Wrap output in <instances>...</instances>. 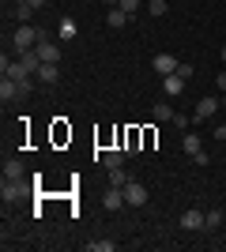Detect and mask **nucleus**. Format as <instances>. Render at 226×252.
Returning <instances> with one entry per match:
<instances>
[{"label":"nucleus","instance_id":"nucleus-1","mask_svg":"<svg viewBox=\"0 0 226 252\" xmlns=\"http://www.w3.org/2000/svg\"><path fill=\"white\" fill-rule=\"evenodd\" d=\"M38 42H42V31H38V27H31V23H19V27H15V34H11V49H15V53L34 49Z\"/></svg>","mask_w":226,"mask_h":252},{"label":"nucleus","instance_id":"nucleus-2","mask_svg":"<svg viewBox=\"0 0 226 252\" xmlns=\"http://www.w3.org/2000/svg\"><path fill=\"white\" fill-rule=\"evenodd\" d=\"M27 192H31V185H27L23 177H4V185H0V196H4V203H8V200H23Z\"/></svg>","mask_w":226,"mask_h":252},{"label":"nucleus","instance_id":"nucleus-3","mask_svg":"<svg viewBox=\"0 0 226 252\" xmlns=\"http://www.w3.org/2000/svg\"><path fill=\"white\" fill-rule=\"evenodd\" d=\"M125 203H129V207H143V203H147V185L129 181V185H125Z\"/></svg>","mask_w":226,"mask_h":252},{"label":"nucleus","instance_id":"nucleus-4","mask_svg":"<svg viewBox=\"0 0 226 252\" xmlns=\"http://www.w3.org/2000/svg\"><path fill=\"white\" fill-rule=\"evenodd\" d=\"M151 64H155V72H159V75H173V72H177V64H181V61H177L173 53H159V57H155V61H151Z\"/></svg>","mask_w":226,"mask_h":252},{"label":"nucleus","instance_id":"nucleus-5","mask_svg":"<svg viewBox=\"0 0 226 252\" xmlns=\"http://www.w3.org/2000/svg\"><path fill=\"white\" fill-rule=\"evenodd\" d=\"M102 207H106V211H121V207H129V203H125V189H113V185H109V192L102 196Z\"/></svg>","mask_w":226,"mask_h":252},{"label":"nucleus","instance_id":"nucleus-6","mask_svg":"<svg viewBox=\"0 0 226 252\" xmlns=\"http://www.w3.org/2000/svg\"><path fill=\"white\" fill-rule=\"evenodd\" d=\"M0 102H19V83L15 79H8V75H0Z\"/></svg>","mask_w":226,"mask_h":252},{"label":"nucleus","instance_id":"nucleus-7","mask_svg":"<svg viewBox=\"0 0 226 252\" xmlns=\"http://www.w3.org/2000/svg\"><path fill=\"white\" fill-rule=\"evenodd\" d=\"M185 83H189V79H181V75H177V72H173V75H162V91H166V94H170V98L185 94Z\"/></svg>","mask_w":226,"mask_h":252},{"label":"nucleus","instance_id":"nucleus-8","mask_svg":"<svg viewBox=\"0 0 226 252\" xmlns=\"http://www.w3.org/2000/svg\"><path fill=\"white\" fill-rule=\"evenodd\" d=\"M38 57H42V64H57L61 61V45L57 42H38Z\"/></svg>","mask_w":226,"mask_h":252},{"label":"nucleus","instance_id":"nucleus-9","mask_svg":"<svg viewBox=\"0 0 226 252\" xmlns=\"http://www.w3.org/2000/svg\"><path fill=\"white\" fill-rule=\"evenodd\" d=\"M219 113V98H200L196 102V121H207V117Z\"/></svg>","mask_w":226,"mask_h":252},{"label":"nucleus","instance_id":"nucleus-10","mask_svg":"<svg viewBox=\"0 0 226 252\" xmlns=\"http://www.w3.org/2000/svg\"><path fill=\"white\" fill-rule=\"evenodd\" d=\"M181 230H204V211H185L181 215Z\"/></svg>","mask_w":226,"mask_h":252},{"label":"nucleus","instance_id":"nucleus-11","mask_svg":"<svg viewBox=\"0 0 226 252\" xmlns=\"http://www.w3.org/2000/svg\"><path fill=\"white\" fill-rule=\"evenodd\" d=\"M57 79H61V68H57V64H42V68H38V83L53 87Z\"/></svg>","mask_w":226,"mask_h":252},{"label":"nucleus","instance_id":"nucleus-12","mask_svg":"<svg viewBox=\"0 0 226 252\" xmlns=\"http://www.w3.org/2000/svg\"><path fill=\"white\" fill-rule=\"evenodd\" d=\"M75 34H79V27H75V23L68 19V15H65L61 23H57V38H61V42H72Z\"/></svg>","mask_w":226,"mask_h":252},{"label":"nucleus","instance_id":"nucleus-13","mask_svg":"<svg viewBox=\"0 0 226 252\" xmlns=\"http://www.w3.org/2000/svg\"><path fill=\"white\" fill-rule=\"evenodd\" d=\"M27 166H23V158H4V177H23Z\"/></svg>","mask_w":226,"mask_h":252},{"label":"nucleus","instance_id":"nucleus-14","mask_svg":"<svg viewBox=\"0 0 226 252\" xmlns=\"http://www.w3.org/2000/svg\"><path fill=\"white\" fill-rule=\"evenodd\" d=\"M132 19V15H129V11H125V8H109V27H113V31H121V27H125V23H129Z\"/></svg>","mask_w":226,"mask_h":252},{"label":"nucleus","instance_id":"nucleus-15","mask_svg":"<svg viewBox=\"0 0 226 252\" xmlns=\"http://www.w3.org/2000/svg\"><path fill=\"white\" fill-rule=\"evenodd\" d=\"M125 155H129V151H106V155H102V166H106V169L125 166Z\"/></svg>","mask_w":226,"mask_h":252},{"label":"nucleus","instance_id":"nucleus-16","mask_svg":"<svg viewBox=\"0 0 226 252\" xmlns=\"http://www.w3.org/2000/svg\"><path fill=\"white\" fill-rule=\"evenodd\" d=\"M181 151H189V158H193L196 151H200V136H196V132H185V139H181Z\"/></svg>","mask_w":226,"mask_h":252},{"label":"nucleus","instance_id":"nucleus-17","mask_svg":"<svg viewBox=\"0 0 226 252\" xmlns=\"http://www.w3.org/2000/svg\"><path fill=\"white\" fill-rule=\"evenodd\" d=\"M129 181H132V177H129V173H125L121 166H117V169H109V185H113V189H125Z\"/></svg>","mask_w":226,"mask_h":252},{"label":"nucleus","instance_id":"nucleus-18","mask_svg":"<svg viewBox=\"0 0 226 252\" xmlns=\"http://www.w3.org/2000/svg\"><path fill=\"white\" fill-rule=\"evenodd\" d=\"M15 83H19V102L34 94V75H27V79H15Z\"/></svg>","mask_w":226,"mask_h":252},{"label":"nucleus","instance_id":"nucleus-19","mask_svg":"<svg viewBox=\"0 0 226 252\" xmlns=\"http://www.w3.org/2000/svg\"><path fill=\"white\" fill-rule=\"evenodd\" d=\"M117 241H87V252H113Z\"/></svg>","mask_w":226,"mask_h":252},{"label":"nucleus","instance_id":"nucleus-20","mask_svg":"<svg viewBox=\"0 0 226 252\" xmlns=\"http://www.w3.org/2000/svg\"><path fill=\"white\" fill-rule=\"evenodd\" d=\"M166 8H170L166 0H147V11L155 15V19H162V15H166Z\"/></svg>","mask_w":226,"mask_h":252},{"label":"nucleus","instance_id":"nucleus-21","mask_svg":"<svg viewBox=\"0 0 226 252\" xmlns=\"http://www.w3.org/2000/svg\"><path fill=\"white\" fill-rule=\"evenodd\" d=\"M219 222H223V211H204V226L207 230H219Z\"/></svg>","mask_w":226,"mask_h":252},{"label":"nucleus","instance_id":"nucleus-22","mask_svg":"<svg viewBox=\"0 0 226 252\" xmlns=\"http://www.w3.org/2000/svg\"><path fill=\"white\" fill-rule=\"evenodd\" d=\"M31 15H34V8L27 4V0H23V4H15V19H19V23H31Z\"/></svg>","mask_w":226,"mask_h":252},{"label":"nucleus","instance_id":"nucleus-23","mask_svg":"<svg viewBox=\"0 0 226 252\" xmlns=\"http://www.w3.org/2000/svg\"><path fill=\"white\" fill-rule=\"evenodd\" d=\"M155 121H173V109L166 102H155Z\"/></svg>","mask_w":226,"mask_h":252},{"label":"nucleus","instance_id":"nucleus-24","mask_svg":"<svg viewBox=\"0 0 226 252\" xmlns=\"http://www.w3.org/2000/svg\"><path fill=\"white\" fill-rule=\"evenodd\" d=\"M140 4H143V0H121L117 8H125V11H129V15H136V11H140Z\"/></svg>","mask_w":226,"mask_h":252},{"label":"nucleus","instance_id":"nucleus-25","mask_svg":"<svg viewBox=\"0 0 226 252\" xmlns=\"http://www.w3.org/2000/svg\"><path fill=\"white\" fill-rule=\"evenodd\" d=\"M193 72H196V68H193L189 61H181V64H177V75H181V79H193Z\"/></svg>","mask_w":226,"mask_h":252},{"label":"nucleus","instance_id":"nucleus-26","mask_svg":"<svg viewBox=\"0 0 226 252\" xmlns=\"http://www.w3.org/2000/svg\"><path fill=\"white\" fill-rule=\"evenodd\" d=\"M193 162H196V166H207L211 158H207V151H196V155H193Z\"/></svg>","mask_w":226,"mask_h":252},{"label":"nucleus","instance_id":"nucleus-27","mask_svg":"<svg viewBox=\"0 0 226 252\" xmlns=\"http://www.w3.org/2000/svg\"><path fill=\"white\" fill-rule=\"evenodd\" d=\"M215 87H219V91H223V94H226V72H219V79H215Z\"/></svg>","mask_w":226,"mask_h":252},{"label":"nucleus","instance_id":"nucleus-28","mask_svg":"<svg viewBox=\"0 0 226 252\" xmlns=\"http://www.w3.org/2000/svg\"><path fill=\"white\" fill-rule=\"evenodd\" d=\"M215 139H219V143L226 139V125H219V128H215Z\"/></svg>","mask_w":226,"mask_h":252},{"label":"nucleus","instance_id":"nucleus-29","mask_svg":"<svg viewBox=\"0 0 226 252\" xmlns=\"http://www.w3.org/2000/svg\"><path fill=\"white\" fill-rule=\"evenodd\" d=\"M27 4H31V8L38 11V8H45V4H49V0H27Z\"/></svg>","mask_w":226,"mask_h":252},{"label":"nucleus","instance_id":"nucleus-30","mask_svg":"<svg viewBox=\"0 0 226 252\" xmlns=\"http://www.w3.org/2000/svg\"><path fill=\"white\" fill-rule=\"evenodd\" d=\"M102 4H106V8H117V4H121V0H102Z\"/></svg>","mask_w":226,"mask_h":252},{"label":"nucleus","instance_id":"nucleus-31","mask_svg":"<svg viewBox=\"0 0 226 252\" xmlns=\"http://www.w3.org/2000/svg\"><path fill=\"white\" fill-rule=\"evenodd\" d=\"M219 57H223V61H226V45H223V53H219Z\"/></svg>","mask_w":226,"mask_h":252},{"label":"nucleus","instance_id":"nucleus-32","mask_svg":"<svg viewBox=\"0 0 226 252\" xmlns=\"http://www.w3.org/2000/svg\"><path fill=\"white\" fill-rule=\"evenodd\" d=\"M223 105H226V94H223Z\"/></svg>","mask_w":226,"mask_h":252},{"label":"nucleus","instance_id":"nucleus-33","mask_svg":"<svg viewBox=\"0 0 226 252\" xmlns=\"http://www.w3.org/2000/svg\"><path fill=\"white\" fill-rule=\"evenodd\" d=\"M223 241H226V233H223Z\"/></svg>","mask_w":226,"mask_h":252}]
</instances>
